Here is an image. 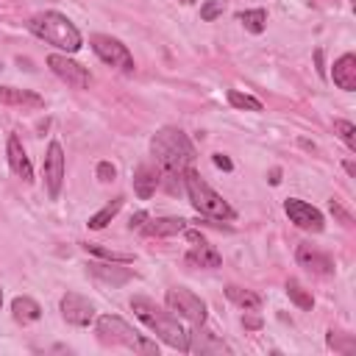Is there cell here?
I'll return each mask as SVG.
<instances>
[{"mask_svg":"<svg viewBox=\"0 0 356 356\" xmlns=\"http://www.w3.org/2000/svg\"><path fill=\"white\" fill-rule=\"evenodd\" d=\"M150 153L159 164V184H164L167 192H172V195L181 192L184 189V170L192 167V161H195L192 139L181 128L164 125L153 134Z\"/></svg>","mask_w":356,"mask_h":356,"instance_id":"cell-1","label":"cell"},{"mask_svg":"<svg viewBox=\"0 0 356 356\" xmlns=\"http://www.w3.org/2000/svg\"><path fill=\"white\" fill-rule=\"evenodd\" d=\"M131 309H134V314H136L164 345L181 350V353L189 350V334L184 331L181 320H178L170 309H161L159 303H153V300L145 298V295H134V298H131Z\"/></svg>","mask_w":356,"mask_h":356,"instance_id":"cell-2","label":"cell"},{"mask_svg":"<svg viewBox=\"0 0 356 356\" xmlns=\"http://www.w3.org/2000/svg\"><path fill=\"white\" fill-rule=\"evenodd\" d=\"M28 31L33 36H39L42 42L64 50V53H78L81 44H83V36L81 31L72 25L70 17H64L61 11H42V14H33L28 19Z\"/></svg>","mask_w":356,"mask_h":356,"instance_id":"cell-3","label":"cell"},{"mask_svg":"<svg viewBox=\"0 0 356 356\" xmlns=\"http://www.w3.org/2000/svg\"><path fill=\"white\" fill-rule=\"evenodd\" d=\"M184 189H186V197H189V203L195 206L197 214H203L209 220H220V222L236 220V211L231 209V203L222 195H217L192 167L184 170Z\"/></svg>","mask_w":356,"mask_h":356,"instance_id":"cell-4","label":"cell"},{"mask_svg":"<svg viewBox=\"0 0 356 356\" xmlns=\"http://www.w3.org/2000/svg\"><path fill=\"white\" fill-rule=\"evenodd\" d=\"M95 331H97V339L103 345H122V348H131V350H139V353H159V345L153 339L142 337L131 323H125L117 314L97 317Z\"/></svg>","mask_w":356,"mask_h":356,"instance_id":"cell-5","label":"cell"},{"mask_svg":"<svg viewBox=\"0 0 356 356\" xmlns=\"http://www.w3.org/2000/svg\"><path fill=\"white\" fill-rule=\"evenodd\" d=\"M89 47L95 50V56L103 64H108V67H114L120 72H134V56L120 39H114L108 33H92L89 36Z\"/></svg>","mask_w":356,"mask_h":356,"instance_id":"cell-6","label":"cell"},{"mask_svg":"<svg viewBox=\"0 0 356 356\" xmlns=\"http://www.w3.org/2000/svg\"><path fill=\"white\" fill-rule=\"evenodd\" d=\"M164 303H167V309H170L175 317L189 320L192 325H203V323H206V303H203L192 289H186V286H172V289H167Z\"/></svg>","mask_w":356,"mask_h":356,"instance_id":"cell-7","label":"cell"},{"mask_svg":"<svg viewBox=\"0 0 356 356\" xmlns=\"http://www.w3.org/2000/svg\"><path fill=\"white\" fill-rule=\"evenodd\" d=\"M64 170H67L64 147H61L58 142H50V145H47V153H44V189H47V197H50V200H58V197H61Z\"/></svg>","mask_w":356,"mask_h":356,"instance_id":"cell-8","label":"cell"},{"mask_svg":"<svg viewBox=\"0 0 356 356\" xmlns=\"http://www.w3.org/2000/svg\"><path fill=\"white\" fill-rule=\"evenodd\" d=\"M47 67H50L67 86H72V89H86V86L92 83L89 70H86L83 64L72 61V58L64 56V53H50V56H47Z\"/></svg>","mask_w":356,"mask_h":356,"instance_id":"cell-9","label":"cell"},{"mask_svg":"<svg viewBox=\"0 0 356 356\" xmlns=\"http://www.w3.org/2000/svg\"><path fill=\"white\" fill-rule=\"evenodd\" d=\"M284 211L289 217V222H295L298 228L303 231H312V234H320L325 228V220H323V211L314 209L312 203L300 200V197H289L284 200Z\"/></svg>","mask_w":356,"mask_h":356,"instance_id":"cell-10","label":"cell"},{"mask_svg":"<svg viewBox=\"0 0 356 356\" xmlns=\"http://www.w3.org/2000/svg\"><path fill=\"white\" fill-rule=\"evenodd\" d=\"M61 309V317L70 323V325H78V328H86L89 323H95V306L89 298L78 295V292H67L58 303Z\"/></svg>","mask_w":356,"mask_h":356,"instance_id":"cell-11","label":"cell"},{"mask_svg":"<svg viewBox=\"0 0 356 356\" xmlns=\"http://www.w3.org/2000/svg\"><path fill=\"white\" fill-rule=\"evenodd\" d=\"M86 273L97 284H106V286H122V284H128L134 278V270L120 267V261H89Z\"/></svg>","mask_w":356,"mask_h":356,"instance_id":"cell-12","label":"cell"},{"mask_svg":"<svg viewBox=\"0 0 356 356\" xmlns=\"http://www.w3.org/2000/svg\"><path fill=\"white\" fill-rule=\"evenodd\" d=\"M6 159H8L11 172H14L19 181H25V184H31V181H33L31 159H28V153H25V147H22V142H19V136H17V134H8V142H6Z\"/></svg>","mask_w":356,"mask_h":356,"instance_id":"cell-13","label":"cell"},{"mask_svg":"<svg viewBox=\"0 0 356 356\" xmlns=\"http://www.w3.org/2000/svg\"><path fill=\"white\" fill-rule=\"evenodd\" d=\"M295 259H298L300 267H306V270L314 273V275H331V273H334V261H331V256L323 253V250H317V248L309 245V242H300V245H298Z\"/></svg>","mask_w":356,"mask_h":356,"instance_id":"cell-14","label":"cell"},{"mask_svg":"<svg viewBox=\"0 0 356 356\" xmlns=\"http://www.w3.org/2000/svg\"><path fill=\"white\" fill-rule=\"evenodd\" d=\"M0 103L17 106V108H44V97L33 89H17V86H0Z\"/></svg>","mask_w":356,"mask_h":356,"instance_id":"cell-15","label":"cell"},{"mask_svg":"<svg viewBox=\"0 0 356 356\" xmlns=\"http://www.w3.org/2000/svg\"><path fill=\"white\" fill-rule=\"evenodd\" d=\"M186 264H189V267L214 270V267L222 264V256H220V250H217L214 245H209L206 239H200V242H195V245L186 250Z\"/></svg>","mask_w":356,"mask_h":356,"instance_id":"cell-16","label":"cell"},{"mask_svg":"<svg viewBox=\"0 0 356 356\" xmlns=\"http://www.w3.org/2000/svg\"><path fill=\"white\" fill-rule=\"evenodd\" d=\"M189 350H195V353H231V348L220 339V337H214L211 331H206L203 325H195V331L189 334Z\"/></svg>","mask_w":356,"mask_h":356,"instance_id":"cell-17","label":"cell"},{"mask_svg":"<svg viewBox=\"0 0 356 356\" xmlns=\"http://www.w3.org/2000/svg\"><path fill=\"white\" fill-rule=\"evenodd\" d=\"M331 78L339 89L345 92H353L356 89V56L353 53H345L334 61V70H331Z\"/></svg>","mask_w":356,"mask_h":356,"instance_id":"cell-18","label":"cell"},{"mask_svg":"<svg viewBox=\"0 0 356 356\" xmlns=\"http://www.w3.org/2000/svg\"><path fill=\"white\" fill-rule=\"evenodd\" d=\"M156 189H159V167L139 164L136 172H134V192H136V197L147 200Z\"/></svg>","mask_w":356,"mask_h":356,"instance_id":"cell-19","label":"cell"},{"mask_svg":"<svg viewBox=\"0 0 356 356\" xmlns=\"http://www.w3.org/2000/svg\"><path fill=\"white\" fill-rule=\"evenodd\" d=\"M142 231L147 236H172V234L186 231V220L184 217H156V220L145 222Z\"/></svg>","mask_w":356,"mask_h":356,"instance_id":"cell-20","label":"cell"},{"mask_svg":"<svg viewBox=\"0 0 356 356\" xmlns=\"http://www.w3.org/2000/svg\"><path fill=\"white\" fill-rule=\"evenodd\" d=\"M225 298H228L234 306L245 309V312H259V309H261V303H264L259 292L245 289V286H236V284H228V286H225Z\"/></svg>","mask_w":356,"mask_h":356,"instance_id":"cell-21","label":"cell"},{"mask_svg":"<svg viewBox=\"0 0 356 356\" xmlns=\"http://www.w3.org/2000/svg\"><path fill=\"white\" fill-rule=\"evenodd\" d=\"M11 317H14L17 323H22V325L36 323V320L42 317V306H39L33 298H28V295H17V298L11 300Z\"/></svg>","mask_w":356,"mask_h":356,"instance_id":"cell-22","label":"cell"},{"mask_svg":"<svg viewBox=\"0 0 356 356\" xmlns=\"http://www.w3.org/2000/svg\"><path fill=\"white\" fill-rule=\"evenodd\" d=\"M122 203H125V197H122V195H117V197H114V200H108V203H106L100 211H95V214L89 217V222H86V225H89L92 231H100V228H106V225H108V222H111V220L120 214Z\"/></svg>","mask_w":356,"mask_h":356,"instance_id":"cell-23","label":"cell"},{"mask_svg":"<svg viewBox=\"0 0 356 356\" xmlns=\"http://www.w3.org/2000/svg\"><path fill=\"white\" fill-rule=\"evenodd\" d=\"M286 295H289V300H292L298 309H303V312H309V309L314 306L312 292H309L298 278H289V281H286Z\"/></svg>","mask_w":356,"mask_h":356,"instance_id":"cell-24","label":"cell"},{"mask_svg":"<svg viewBox=\"0 0 356 356\" xmlns=\"http://www.w3.org/2000/svg\"><path fill=\"white\" fill-rule=\"evenodd\" d=\"M242 25H245V31H250V33H261L264 28H267V11L264 8H248V11H239V17H236Z\"/></svg>","mask_w":356,"mask_h":356,"instance_id":"cell-25","label":"cell"},{"mask_svg":"<svg viewBox=\"0 0 356 356\" xmlns=\"http://www.w3.org/2000/svg\"><path fill=\"white\" fill-rule=\"evenodd\" d=\"M89 253L106 259V261H120V264H131L134 261V253H125V250H114V248H106V245H95V242H86L83 245Z\"/></svg>","mask_w":356,"mask_h":356,"instance_id":"cell-26","label":"cell"},{"mask_svg":"<svg viewBox=\"0 0 356 356\" xmlns=\"http://www.w3.org/2000/svg\"><path fill=\"white\" fill-rule=\"evenodd\" d=\"M228 103H231L234 108L261 111V100H256V97H250V95H245V92H239V89H228Z\"/></svg>","mask_w":356,"mask_h":356,"instance_id":"cell-27","label":"cell"},{"mask_svg":"<svg viewBox=\"0 0 356 356\" xmlns=\"http://www.w3.org/2000/svg\"><path fill=\"white\" fill-rule=\"evenodd\" d=\"M334 131H337V136H339L350 150H356V125H353V122H348V120H334Z\"/></svg>","mask_w":356,"mask_h":356,"instance_id":"cell-28","label":"cell"},{"mask_svg":"<svg viewBox=\"0 0 356 356\" xmlns=\"http://www.w3.org/2000/svg\"><path fill=\"white\" fill-rule=\"evenodd\" d=\"M328 348L339 350V353H353L356 350V342L350 334H337V331H328Z\"/></svg>","mask_w":356,"mask_h":356,"instance_id":"cell-29","label":"cell"},{"mask_svg":"<svg viewBox=\"0 0 356 356\" xmlns=\"http://www.w3.org/2000/svg\"><path fill=\"white\" fill-rule=\"evenodd\" d=\"M222 11H225V3L222 0H206L200 6V19L203 22H214L217 17H222Z\"/></svg>","mask_w":356,"mask_h":356,"instance_id":"cell-30","label":"cell"},{"mask_svg":"<svg viewBox=\"0 0 356 356\" xmlns=\"http://www.w3.org/2000/svg\"><path fill=\"white\" fill-rule=\"evenodd\" d=\"M95 172H97V178H100L103 184H108V181H114V178H117V167H114L111 161H100Z\"/></svg>","mask_w":356,"mask_h":356,"instance_id":"cell-31","label":"cell"},{"mask_svg":"<svg viewBox=\"0 0 356 356\" xmlns=\"http://www.w3.org/2000/svg\"><path fill=\"white\" fill-rule=\"evenodd\" d=\"M147 220H150V217H147V211H136V214L131 217V222H128V228H131V231H142V225H145Z\"/></svg>","mask_w":356,"mask_h":356,"instance_id":"cell-32","label":"cell"},{"mask_svg":"<svg viewBox=\"0 0 356 356\" xmlns=\"http://www.w3.org/2000/svg\"><path fill=\"white\" fill-rule=\"evenodd\" d=\"M331 214H337V217H339L345 225H350V214H348V211H345V209H342L337 200H331Z\"/></svg>","mask_w":356,"mask_h":356,"instance_id":"cell-33","label":"cell"},{"mask_svg":"<svg viewBox=\"0 0 356 356\" xmlns=\"http://www.w3.org/2000/svg\"><path fill=\"white\" fill-rule=\"evenodd\" d=\"M211 161H214V164H217L220 170H234L231 159H228V156H222V153H214V156H211Z\"/></svg>","mask_w":356,"mask_h":356,"instance_id":"cell-34","label":"cell"},{"mask_svg":"<svg viewBox=\"0 0 356 356\" xmlns=\"http://www.w3.org/2000/svg\"><path fill=\"white\" fill-rule=\"evenodd\" d=\"M242 323H245L248 328H259V325H261V320H259V317H245Z\"/></svg>","mask_w":356,"mask_h":356,"instance_id":"cell-35","label":"cell"},{"mask_svg":"<svg viewBox=\"0 0 356 356\" xmlns=\"http://www.w3.org/2000/svg\"><path fill=\"white\" fill-rule=\"evenodd\" d=\"M270 184H273V186L281 184V170H273V172H270Z\"/></svg>","mask_w":356,"mask_h":356,"instance_id":"cell-36","label":"cell"},{"mask_svg":"<svg viewBox=\"0 0 356 356\" xmlns=\"http://www.w3.org/2000/svg\"><path fill=\"white\" fill-rule=\"evenodd\" d=\"M0 306H3V289H0Z\"/></svg>","mask_w":356,"mask_h":356,"instance_id":"cell-37","label":"cell"},{"mask_svg":"<svg viewBox=\"0 0 356 356\" xmlns=\"http://www.w3.org/2000/svg\"><path fill=\"white\" fill-rule=\"evenodd\" d=\"M181 3H192V0H181Z\"/></svg>","mask_w":356,"mask_h":356,"instance_id":"cell-38","label":"cell"}]
</instances>
